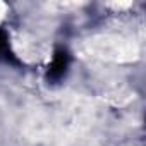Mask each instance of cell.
<instances>
[{
	"instance_id": "1",
	"label": "cell",
	"mask_w": 146,
	"mask_h": 146,
	"mask_svg": "<svg viewBox=\"0 0 146 146\" xmlns=\"http://www.w3.org/2000/svg\"><path fill=\"white\" fill-rule=\"evenodd\" d=\"M69 65H70V55L65 48H57L53 57H52V62L48 64L46 67V81L50 84H57L60 83L67 70H69Z\"/></svg>"
},
{
	"instance_id": "2",
	"label": "cell",
	"mask_w": 146,
	"mask_h": 146,
	"mask_svg": "<svg viewBox=\"0 0 146 146\" xmlns=\"http://www.w3.org/2000/svg\"><path fill=\"white\" fill-rule=\"evenodd\" d=\"M0 60L2 62H9V64H16L17 60L14 58V53L11 52L9 46V36L4 29H0Z\"/></svg>"
}]
</instances>
